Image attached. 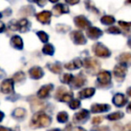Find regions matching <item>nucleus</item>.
Instances as JSON below:
<instances>
[{"label":"nucleus","instance_id":"nucleus-1","mask_svg":"<svg viewBox=\"0 0 131 131\" xmlns=\"http://www.w3.org/2000/svg\"><path fill=\"white\" fill-rule=\"evenodd\" d=\"M51 123V118L47 114L39 112L34 114L31 119V126L35 128H46Z\"/></svg>","mask_w":131,"mask_h":131},{"label":"nucleus","instance_id":"nucleus-2","mask_svg":"<svg viewBox=\"0 0 131 131\" xmlns=\"http://www.w3.org/2000/svg\"><path fill=\"white\" fill-rule=\"evenodd\" d=\"M30 23L27 19H21L19 21H11L8 23V28L11 30H18L20 32H27L29 30Z\"/></svg>","mask_w":131,"mask_h":131},{"label":"nucleus","instance_id":"nucleus-3","mask_svg":"<svg viewBox=\"0 0 131 131\" xmlns=\"http://www.w3.org/2000/svg\"><path fill=\"white\" fill-rule=\"evenodd\" d=\"M93 51L96 56L106 58L111 55V52L105 46H104L101 43H96L93 46Z\"/></svg>","mask_w":131,"mask_h":131},{"label":"nucleus","instance_id":"nucleus-4","mask_svg":"<svg viewBox=\"0 0 131 131\" xmlns=\"http://www.w3.org/2000/svg\"><path fill=\"white\" fill-rule=\"evenodd\" d=\"M74 23L77 27L81 29H88L91 27L90 21L84 15H78L74 18Z\"/></svg>","mask_w":131,"mask_h":131},{"label":"nucleus","instance_id":"nucleus-5","mask_svg":"<svg viewBox=\"0 0 131 131\" xmlns=\"http://www.w3.org/2000/svg\"><path fill=\"white\" fill-rule=\"evenodd\" d=\"M71 38L74 44L76 45H85L86 43V39L84 34L79 30H74L71 33Z\"/></svg>","mask_w":131,"mask_h":131},{"label":"nucleus","instance_id":"nucleus-6","mask_svg":"<svg viewBox=\"0 0 131 131\" xmlns=\"http://www.w3.org/2000/svg\"><path fill=\"white\" fill-rule=\"evenodd\" d=\"M51 16H52V13L50 11H43L37 14L36 18L39 23L43 24H49L51 21Z\"/></svg>","mask_w":131,"mask_h":131},{"label":"nucleus","instance_id":"nucleus-7","mask_svg":"<svg viewBox=\"0 0 131 131\" xmlns=\"http://www.w3.org/2000/svg\"><path fill=\"white\" fill-rule=\"evenodd\" d=\"M70 9L63 4H57L53 7V14L54 16H60L63 14H69Z\"/></svg>","mask_w":131,"mask_h":131},{"label":"nucleus","instance_id":"nucleus-8","mask_svg":"<svg viewBox=\"0 0 131 131\" xmlns=\"http://www.w3.org/2000/svg\"><path fill=\"white\" fill-rule=\"evenodd\" d=\"M113 73H114L115 78L119 81H121L122 79H124L125 75H126V73H127L126 66L122 65V64L115 66V68H114V70H113Z\"/></svg>","mask_w":131,"mask_h":131},{"label":"nucleus","instance_id":"nucleus-9","mask_svg":"<svg viewBox=\"0 0 131 131\" xmlns=\"http://www.w3.org/2000/svg\"><path fill=\"white\" fill-rule=\"evenodd\" d=\"M103 35V31L97 27H90L86 29V36L91 39H97Z\"/></svg>","mask_w":131,"mask_h":131},{"label":"nucleus","instance_id":"nucleus-10","mask_svg":"<svg viewBox=\"0 0 131 131\" xmlns=\"http://www.w3.org/2000/svg\"><path fill=\"white\" fill-rule=\"evenodd\" d=\"M1 91L4 94H11L14 91V80L5 79L1 84Z\"/></svg>","mask_w":131,"mask_h":131},{"label":"nucleus","instance_id":"nucleus-11","mask_svg":"<svg viewBox=\"0 0 131 131\" xmlns=\"http://www.w3.org/2000/svg\"><path fill=\"white\" fill-rule=\"evenodd\" d=\"M83 64L86 69L93 70V71H97V69L100 66L98 61L93 58H86L83 62Z\"/></svg>","mask_w":131,"mask_h":131},{"label":"nucleus","instance_id":"nucleus-12","mask_svg":"<svg viewBox=\"0 0 131 131\" xmlns=\"http://www.w3.org/2000/svg\"><path fill=\"white\" fill-rule=\"evenodd\" d=\"M29 73L30 78L33 79H39L44 76L43 70L40 67H38V66H34V67L31 68L29 71Z\"/></svg>","mask_w":131,"mask_h":131},{"label":"nucleus","instance_id":"nucleus-13","mask_svg":"<svg viewBox=\"0 0 131 131\" xmlns=\"http://www.w3.org/2000/svg\"><path fill=\"white\" fill-rule=\"evenodd\" d=\"M88 115H89V112H88V111L81 110L80 112H79L78 113L75 114L73 119H74L75 122L82 123V122H85V121L88 119Z\"/></svg>","mask_w":131,"mask_h":131},{"label":"nucleus","instance_id":"nucleus-14","mask_svg":"<svg viewBox=\"0 0 131 131\" xmlns=\"http://www.w3.org/2000/svg\"><path fill=\"white\" fill-rule=\"evenodd\" d=\"M11 46L18 50H21L23 48V38L18 35H14L11 38Z\"/></svg>","mask_w":131,"mask_h":131},{"label":"nucleus","instance_id":"nucleus-15","mask_svg":"<svg viewBox=\"0 0 131 131\" xmlns=\"http://www.w3.org/2000/svg\"><path fill=\"white\" fill-rule=\"evenodd\" d=\"M53 89V85L49 84V85H46V86H42L38 92V96L41 99H44L49 95L50 91Z\"/></svg>","mask_w":131,"mask_h":131},{"label":"nucleus","instance_id":"nucleus-16","mask_svg":"<svg viewBox=\"0 0 131 131\" xmlns=\"http://www.w3.org/2000/svg\"><path fill=\"white\" fill-rule=\"evenodd\" d=\"M98 81L100 83H102L103 85H107L111 80V73L109 71H103L97 76Z\"/></svg>","mask_w":131,"mask_h":131},{"label":"nucleus","instance_id":"nucleus-17","mask_svg":"<svg viewBox=\"0 0 131 131\" xmlns=\"http://www.w3.org/2000/svg\"><path fill=\"white\" fill-rule=\"evenodd\" d=\"M81 66H82V62H81L80 59H75V60L66 63L65 65H64V67H65L66 69L72 71V70L79 69V68H80Z\"/></svg>","mask_w":131,"mask_h":131},{"label":"nucleus","instance_id":"nucleus-18","mask_svg":"<svg viewBox=\"0 0 131 131\" xmlns=\"http://www.w3.org/2000/svg\"><path fill=\"white\" fill-rule=\"evenodd\" d=\"M85 81H86V79H85V77L83 76V75L79 74L78 76L74 77L72 79V86H74V88H80V86H82L83 85H84Z\"/></svg>","mask_w":131,"mask_h":131},{"label":"nucleus","instance_id":"nucleus-19","mask_svg":"<svg viewBox=\"0 0 131 131\" xmlns=\"http://www.w3.org/2000/svg\"><path fill=\"white\" fill-rule=\"evenodd\" d=\"M113 103L116 106H123L127 103V98L121 94H118L113 97Z\"/></svg>","mask_w":131,"mask_h":131},{"label":"nucleus","instance_id":"nucleus-20","mask_svg":"<svg viewBox=\"0 0 131 131\" xmlns=\"http://www.w3.org/2000/svg\"><path fill=\"white\" fill-rule=\"evenodd\" d=\"M35 9L31 5H25V6L21 7V10H20V14L24 16H31L34 14Z\"/></svg>","mask_w":131,"mask_h":131},{"label":"nucleus","instance_id":"nucleus-21","mask_svg":"<svg viewBox=\"0 0 131 131\" xmlns=\"http://www.w3.org/2000/svg\"><path fill=\"white\" fill-rule=\"evenodd\" d=\"M110 109V105L108 104H94L92 105L91 110L93 112H104Z\"/></svg>","mask_w":131,"mask_h":131},{"label":"nucleus","instance_id":"nucleus-22","mask_svg":"<svg viewBox=\"0 0 131 131\" xmlns=\"http://www.w3.org/2000/svg\"><path fill=\"white\" fill-rule=\"evenodd\" d=\"M119 62L121 64H131V53H121L118 58Z\"/></svg>","mask_w":131,"mask_h":131},{"label":"nucleus","instance_id":"nucleus-23","mask_svg":"<svg viewBox=\"0 0 131 131\" xmlns=\"http://www.w3.org/2000/svg\"><path fill=\"white\" fill-rule=\"evenodd\" d=\"M95 92V88H86V89L79 92V97H80V98H86V97L92 96Z\"/></svg>","mask_w":131,"mask_h":131},{"label":"nucleus","instance_id":"nucleus-24","mask_svg":"<svg viewBox=\"0 0 131 131\" xmlns=\"http://www.w3.org/2000/svg\"><path fill=\"white\" fill-rule=\"evenodd\" d=\"M26 115V111L23 108H17L13 112V116L15 119H23L24 116Z\"/></svg>","mask_w":131,"mask_h":131},{"label":"nucleus","instance_id":"nucleus-25","mask_svg":"<svg viewBox=\"0 0 131 131\" xmlns=\"http://www.w3.org/2000/svg\"><path fill=\"white\" fill-rule=\"evenodd\" d=\"M115 23V18L112 15H104L101 18V23L104 25H111Z\"/></svg>","mask_w":131,"mask_h":131},{"label":"nucleus","instance_id":"nucleus-26","mask_svg":"<svg viewBox=\"0 0 131 131\" xmlns=\"http://www.w3.org/2000/svg\"><path fill=\"white\" fill-rule=\"evenodd\" d=\"M47 67L49 68V70H50L53 73H61L62 72V66H61L60 63H58V62H56V63H52V64H47Z\"/></svg>","mask_w":131,"mask_h":131},{"label":"nucleus","instance_id":"nucleus-27","mask_svg":"<svg viewBox=\"0 0 131 131\" xmlns=\"http://www.w3.org/2000/svg\"><path fill=\"white\" fill-rule=\"evenodd\" d=\"M42 52H43V53H45V54L53 55V53H54V47H53V46L51 45V44H46L43 47Z\"/></svg>","mask_w":131,"mask_h":131},{"label":"nucleus","instance_id":"nucleus-28","mask_svg":"<svg viewBox=\"0 0 131 131\" xmlns=\"http://www.w3.org/2000/svg\"><path fill=\"white\" fill-rule=\"evenodd\" d=\"M85 5H86V8L92 12H95V14H99V11L96 9L95 4L91 1V0H85Z\"/></svg>","mask_w":131,"mask_h":131},{"label":"nucleus","instance_id":"nucleus-29","mask_svg":"<svg viewBox=\"0 0 131 131\" xmlns=\"http://www.w3.org/2000/svg\"><path fill=\"white\" fill-rule=\"evenodd\" d=\"M37 35L38 37L39 38V39L41 40V42L43 43H47L49 39V36L43 30H39V31H37Z\"/></svg>","mask_w":131,"mask_h":131},{"label":"nucleus","instance_id":"nucleus-30","mask_svg":"<svg viewBox=\"0 0 131 131\" xmlns=\"http://www.w3.org/2000/svg\"><path fill=\"white\" fill-rule=\"evenodd\" d=\"M57 121L61 123H64L68 121V114L65 112H61L57 115Z\"/></svg>","mask_w":131,"mask_h":131},{"label":"nucleus","instance_id":"nucleus-31","mask_svg":"<svg viewBox=\"0 0 131 131\" xmlns=\"http://www.w3.org/2000/svg\"><path fill=\"white\" fill-rule=\"evenodd\" d=\"M123 116H124V114H123L122 112H113V113L110 114L107 118H108V119H110V121H116V119H121Z\"/></svg>","mask_w":131,"mask_h":131},{"label":"nucleus","instance_id":"nucleus-32","mask_svg":"<svg viewBox=\"0 0 131 131\" xmlns=\"http://www.w3.org/2000/svg\"><path fill=\"white\" fill-rule=\"evenodd\" d=\"M25 79V74L23 71H19V72L15 73L13 77V80L15 82H21V81L24 80Z\"/></svg>","mask_w":131,"mask_h":131},{"label":"nucleus","instance_id":"nucleus-33","mask_svg":"<svg viewBox=\"0 0 131 131\" xmlns=\"http://www.w3.org/2000/svg\"><path fill=\"white\" fill-rule=\"evenodd\" d=\"M71 29V27L65 24H57L56 25V30L60 33H66Z\"/></svg>","mask_w":131,"mask_h":131},{"label":"nucleus","instance_id":"nucleus-34","mask_svg":"<svg viewBox=\"0 0 131 131\" xmlns=\"http://www.w3.org/2000/svg\"><path fill=\"white\" fill-rule=\"evenodd\" d=\"M119 25L123 29V30H125L126 32L129 31L130 28H131V21L130 23H127V21H119Z\"/></svg>","mask_w":131,"mask_h":131},{"label":"nucleus","instance_id":"nucleus-35","mask_svg":"<svg viewBox=\"0 0 131 131\" xmlns=\"http://www.w3.org/2000/svg\"><path fill=\"white\" fill-rule=\"evenodd\" d=\"M73 78H74V77H73L71 74L65 73V74H63V76H62V82L66 83V84H70V83L72 81Z\"/></svg>","mask_w":131,"mask_h":131},{"label":"nucleus","instance_id":"nucleus-36","mask_svg":"<svg viewBox=\"0 0 131 131\" xmlns=\"http://www.w3.org/2000/svg\"><path fill=\"white\" fill-rule=\"evenodd\" d=\"M71 99H72V94L71 93H64L60 97V100L62 102H71Z\"/></svg>","mask_w":131,"mask_h":131},{"label":"nucleus","instance_id":"nucleus-37","mask_svg":"<svg viewBox=\"0 0 131 131\" xmlns=\"http://www.w3.org/2000/svg\"><path fill=\"white\" fill-rule=\"evenodd\" d=\"M106 31L108 33H111V34H119V33L121 32V29L115 26H112V27L108 28V29H106Z\"/></svg>","mask_w":131,"mask_h":131},{"label":"nucleus","instance_id":"nucleus-38","mask_svg":"<svg viewBox=\"0 0 131 131\" xmlns=\"http://www.w3.org/2000/svg\"><path fill=\"white\" fill-rule=\"evenodd\" d=\"M80 106V102L79 100H73L70 103V107L71 109H77Z\"/></svg>","mask_w":131,"mask_h":131},{"label":"nucleus","instance_id":"nucleus-39","mask_svg":"<svg viewBox=\"0 0 131 131\" xmlns=\"http://www.w3.org/2000/svg\"><path fill=\"white\" fill-rule=\"evenodd\" d=\"M35 2H36V3L38 4L40 7H43V6H45V5H46L47 0H36Z\"/></svg>","mask_w":131,"mask_h":131},{"label":"nucleus","instance_id":"nucleus-40","mask_svg":"<svg viewBox=\"0 0 131 131\" xmlns=\"http://www.w3.org/2000/svg\"><path fill=\"white\" fill-rule=\"evenodd\" d=\"M103 121V118L102 117H95L93 119V123L94 124H99Z\"/></svg>","mask_w":131,"mask_h":131},{"label":"nucleus","instance_id":"nucleus-41","mask_svg":"<svg viewBox=\"0 0 131 131\" xmlns=\"http://www.w3.org/2000/svg\"><path fill=\"white\" fill-rule=\"evenodd\" d=\"M65 2L67 4H69V5H76V4H78L79 2V0H65Z\"/></svg>","mask_w":131,"mask_h":131},{"label":"nucleus","instance_id":"nucleus-42","mask_svg":"<svg viewBox=\"0 0 131 131\" xmlns=\"http://www.w3.org/2000/svg\"><path fill=\"white\" fill-rule=\"evenodd\" d=\"M5 23H2V21H0V33L4 32V31H5Z\"/></svg>","mask_w":131,"mask_h":131},{"label":"nucleus","instance_id":"nucleus-43","mask_svg":"<svg viewBox=\"0 0 131 131\" xmlns=\"http://www.w3.org/2000/svg\"><path fill=\"white\" fill-rule=\"evenodd\" d=\"M94 130L95 131H109V128H107V127H102V128H97Z\"/></svg>","mask_w":131,"mask_h":131},{"label":"nucleus","instance_id":"nucleus-44","mask_svg":"<svg viewBox=\"0 0 131 131\" xmlns=\"http://www.w3.org/2000/svg\"><path fill=\"white\" fill-rule=\"evenodd\" d=\"M0 131H13V130L10 129V128H5V127L0 126Z\"/></svg>","mask_w":131,"mask_h":131},{"label":"nucleus","instance_id":"nucleus-45","mask_svg":"<svg viewBox=\"0 0 131 131\" xmlns=\"http://www.w3.org/2000/svg\"><path fill=\"white\" fill-rule=\"evenodd\" d=\"M124 131H131V124L126 126V128H124Z\"/></svg>","mask_w":131,"mask_h":131},{"label":"nucleus","instance_id":"nucleus-46","mask_svg":"<svg viewBox=\"0 0 131 131\" xmlns=\"http://www.w3.org/2000/svg\"><path fill=\"white\" fill-rule=\"evenodd\" d=\"M4 116H5V114H4L2 112H0V122H1V121H3V119H4Z\"/></svg>","mask_w":131,"mask_h":131},{"label":"nucleus","instance_id":"nucleus-47","mask_svg":"<svg viewBox=\"0 0 131 131\" xmlns=\"http://www.w3.org/2000/svg\"><path fill=\"white\" fill-rule=\"evenodd\" d=\"M5 12H6V15H10V14H11V9H9V8L6 9Z\"/></svg>","mask_w":131,"mask_h":131},{"label":"nucleus","instance_id":"nucleus-48","mask_svg":"<svg viewBox=\"0 0 131 131\" xmlns=\"http://www.w3.org/2000/svg\"><path fill=\"white\" fill-rule=\"evenodd\" d=\"M73 131H86V130L83 129V128H75Z\"/></svg>","mask_w":131,"mask_h":131},{"label":"nucleus","instance_id":"nucleus-49","mask_svg":"<svg viewBox=\"0 0 131 131\" xmlns=\"http://www.w3.org/2000/svg\"><path fill=\"white\" fill-rule=\"evenodd\" d=\"M5 75V73H4V71H2V70H0V78H2V77Z\"/></svg>","mask_w":131,"mask_h":131},{"label":"nucleus","instance_id":"nucleus-50","mask_svg":"<svg viewBox=\"0 0 131 131\" xmlns=\"http://www.w3.org/2000/svg\"><path fill=\"white\" fill-rule=\"evenodd\" d=\"M59 0H49V2H51V3H56V2H58Z\"/></svg>","mask_w":131,"mask_h":131},{"label":"nucleus","instance_id":"nucleus-51","mask_svg":"<svg viewBox=\"0 0 131 131\" xmlns=\"http://www.w3.org/2000/svg\"><path fill=\"white\" fill-rule=\"evenodd\" d=\"M128 94L131 96V88H128Z\"/></svg>","mask_w":131,"mask_h":131},{"label":"nucleus","instance_id":"nucleus-52","mask_svg":"<svg viewBox=\"0 0 131 131\" xmlns=\"http://www.w3.org/2000/svg\"><path fill=\"white\" fill-rule=\"evenodd\" d=\"M126 4H127V5H131V0H127Z\"/></svg>","mask_w":131,"mask_h":131},{"label":"nucleus","instance_id":"nucleus-53","mask_svg":"<svg viewBox=\"0 0 131 131\" xmlns=\"http://www.w3.org/2000/svg\"><path fill=\"white\" fill-rule=\"evenodd\" d=\"M128 110L129 111V112H131V103L129 104V105H128Z\"/></svg>","mask_w":131,"mask_h":131},{"label":"nucleus","instance_id":"nucleus-54","mask_svg":"<svg viewBox=\"0 0 131 131\" xmlns=\"http://www.w3.org/2000/svg\"><path fill=\"white\" fill-rule=\"evenodd\" d=\"M128 46H129V47H131V39L128 40Z\"/></svg>","mask_w":131,"mask_h":131},{"label":"nucleus","instance_id":"nucleus-55","mask_svg":"<svg viewBox=\"0 0 131 131\" xmlns=\"http://www.w3.org/2000/svg\"><path fill=\"white\" fill-rule=\"evenodd\" d=\"M49 131H61L60 129H52V130H49Z\"/></svg>","mask_w":131,"mask_h":131},{"label":"nucleus","instance_id":"nucleus-56","mask_svg":"<svg viewBox=\"0 0 131 131\" xmlns=\"http://www.w3.org/2000/svg\"><path fill=\"white\" fill-rule=\"evenodd\" d=\"M28 1H29V2H35L36 0H28Z\"/></svg>","mask_w":131,"mask_h":131},{"label":"nucleus","instance_id":"nucleus-57","mask_svg":"<svg viewBox=\"0 0 131 131\" xmlns=\"http://www.w3.org/2000/svg\"><path fill=\"white\" fill-rule=\"evenodd\" d=\"M1 18H2V14L0 13V19H1Z\"/></svg>","mask_w":131,"mask_h":131}]
</instances>
